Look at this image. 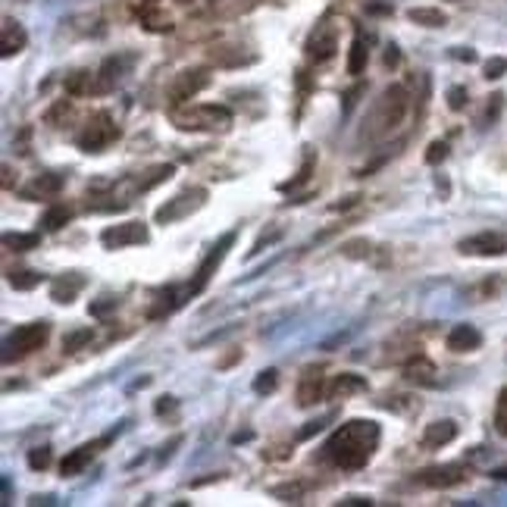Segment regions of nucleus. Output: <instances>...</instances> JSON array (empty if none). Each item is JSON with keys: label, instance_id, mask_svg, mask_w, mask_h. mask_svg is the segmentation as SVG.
<instances>
[{"label": "nucleus", "instance_id": "1", "mask_svg": "<svg viewBox=\"0 0 507 507\" xmlns=\"http://www.w3.org/2000/svg\"><path fill=\"white\" fill-rule=\"evenodd\" d=\"M379 423L373 420H348L345 426H338L336 432L326 439L323 445V461L336 470H360L369 463L373 451L379 448Z\"/></svg>", "mask_w": 507, "mask_h": 507}, {"label": "nucleus", "instance_id": "2", "mask_svg": "<svg viewBox=\"0 0 507 507\" xmlns=\"http://www.w3.org/2000/svg\"><path fill=\"white\" fill-rule=\"evenodd\" d=\"M410 110V94L404 85H392L379 94V100L373 104V110L367 113L363 119V129H360V139L363 141H383L395 132L398 125L404 123Z\"/></svg>", "mask_w": 507, "mask_h": 507}, {"label": "nucleus", "instance_id": "3", "mask_svg": "<svg viewBox=\"0 0 507 507\" xmlns=\"http://www.w3.org/2000/svg\"><path fill=\"white\" fill-rule=\"evenodd\" d=\"M170 119L182 132H223L232 125V110L223 104H192L172 107Z\"/></svg>", "mask_w": 507, "mask_h": 507}, {"label": "nucleus", "instance_id": "4", "mask_svg": "<svg viewBox=\"0 0 507 507\" xmlns=\"http://www.w3.org/2000/svg\"><path fill=\"white\" fill-rule=\"evenodd\" d=\"M51 338V326L47 323H26L16 326V332H10V338L4 342V363L22 360V357L35 354L44 348V342Z\"/></svg>", "mask_w": 507, "mask_h": 507}, {"label": "nucleus", "instance_id": "5", "mask_svg": "<svg viewBox=\"0 0 507 507\" xmlns=\"http://www.w3.org/2000/svg\"><path fill=\"white\" fill-rule=\"evenodd\" d=\"M176 172V166L172 163H157V166H151V170H145V172H139V176H129V178H123V182L113 188V198L119 194V204H132V198H139V194H145V192H151V188H157V185H163L166 178Z\"/></svg>", "mask_w": 507, "mask_h": 507}, {"label": "nucleus", "instance_id": "6", "mask_svg": "<svg viewBox=\"0 0 507 507\" xmlns=\"http://www.w3.org/2000/svg\"><path fill=\"white\" fill-rule=\"evenodd\" d=\"M116 139H119V125L113 123L110 113H94V116L82 125V132L75 135V145L85 154H98L104 151V147H110Z\"/></svg>", "mask_w": 507, "mask_h": 507}, {"label": "nucleus", "instance_id": "7", "mask_svg": "<svg viewBox=\"0 0 507 507\" xmlns=\"http://www.w3.org/2000/svg\"><path fill=\"white\" fill-rule=\"evenodd\" d=\"M204 201H207V188H188V192H182V194H176L172 201H166V204L154 213V219H157L160 226L178 223V219L192 217L194 210H201V207H204Z\"/></svg>", "mask_w": 507, "mask_h": 507}, {"label": "nucleus", "instance_id": "8", "mask_svg": "<svg viewBox=\"0 0 507 507\" xmlns=\"http://www.w3.org/2000/svg\"><path fill=\"white\" fill-rule=\"evenodd\" d=\"M210 85V73L207 69H185L166 88V98H170V107H185L194 94H201Z\"/></svg>", "mask_w": 507, "mask_h": 507}, {"label": "nucleus", "instance_id": "9", "mask_svg": "<svg viewBox=\"0 0 507 507\" xmlns=\"http://www.w3.org/2000/svg\"><path fill=\"white\" fill-rule=\"evenodd\" d=\"M235 244V232H226L223 238H219L217 244L210 248V254L204 257V264L198 266V273H194V282H188V289H185V295L188 297H194V295H201V291L207 289V282L213 279V273L219 270V264L226 260V250Z\"/></svg>", "mask_w": 507, "mask_h": 507}, {"label": "nucleus", "instance_id": "10", "mask_svg": "<svg viewBox=\"0 0 507 507\" xmlns=\"http://www.w3.org/2000/svg\"><path fill=\"white\" fill-rule=\"evenodd\" d=\"M147 242V226L139 219H129V223L119 226H107L100 232V244L107 250H119V248H132V244H145Z\"/></svg>", "mask_w": 507, "mask_h": 507}, {"label": "nucleus", "instance_id": "11", "mask_svg": "<svg viewBox=\"0 0 507 507\" xmlns=\"http://www.w3.org/2000/svg\"><path fill=\"white\" fill-rule=\"evenodd\" d=\"M457 250L467 257H501V254H507V238L498 232H479V235L463 238Z\"/></svg>", "mask_w": 507, "mask_h": 507}, {"label": "nucleus", "instance_id": "12", "mask_svg": "<svg viewBox=\"0 0 507 507\" xmlns=\"http://www.w3.org/2000/svg\"><path fill=\"white\" fill-rule=\"evenodd\" d=\"M467 479V467L463 463H441V467H426L416 473V482L426 488H451L461 486Z\"/></svg>", "mask_w": 507, "mask_h": 507}, {"label": "nucleus", "instance_id": "13", "mask_svg": "<svg viewBox=\"0 0 507 507\" xmlns=\"http://www.w3.org/2000/svg\"><path fill=\"white\" fill-rule=\"evenodd\" d=\"M326 392H329V385H326L323 369L307 367L297 379V408H313V404L323 401Z\"/></svg>", "mask_w": 507, "mask_h": 507}, {"label": "nucleus", "instance_id": "14", "mask_svg": "<svg viewBox=\"0 0 507 507\" xmlns=\"http://www.w3.org/2000/svg\"><path fill=\"white\" fill-rule=\"evenodd\" d=\"M338 51V35H336V26H329V22H320V26L310 32L307 38V57L316 59V63H326V59H332Z\"/></svg>", "mask_w": 507, "mask_h": 507}, {"label": "nucleus", "instance_id": "15", "mask_svg": "<svg viewBox=\"0 0 507 507\" xmlns=\"http://www.w3.org/2000/svg\"><path fill=\"white\" fill-rule=\"evenodd\" d=\"M135 63V57H129V53H119V57H107L104 67L98 69V88H94V94H104V91H113V88L123 82V75L129 73V67Z\"/></svg>", "mask_w": 507, "mask_h": 507}, {"label": "nucleus", "instance_id": "16", "mask_svg": "<svg viewBox=\"0 0 507 507\" xmlns=\"http://www.w3.org/2000/svg\"><path fill=\"white\" fill-rule=\"evenodd\" d=\"M107 441H110V435H104V439L91 441V445H79V448H75V451H69V455L63 457V463H59V473H63V476H79L82 470H85L88 463L94 461L98 448H104Z\"/></svg>", "mask_w": 507, "mask_h": 507}, {"label": "nucleus", "instance_id": "17", "mask_svg": "<svg viewBox=\"0 0 507 507\" xmlns=\"http://www.w3.org/2000/svg\"><path fill=\"white\" fill-rule=\"evenodd\" d=\"M435 376H439V369H435V363L429 360L426 354H414L408 363H404V379H408V383L429 385V389H432V385H439Z\"/></svg>", "mask_w": 507, "mask_h": 507}, {"label": "nucleus", "instance_id": "18", "mask_svg": "<svg viewBox=\"0 0 507 507\" xmlns=\"http://www.w3.org/2000/svg\"><path fill=\"white\" fill-rule=\"evenodd\" d=\"M455 439H457V423L455 420L429 423V426L423 429V448H429V451L445 448V445H451Z\"/></svg>", "mask_w": 507, "mask_h": 507}, {"label": "nucleus", "instance_id": "19", "mask_svg": "<svg viewBox=\"0 0 507 507\" xmlns=\"http://www.w3.org/2000/svg\"><path fill=\"white\" fill-rule=\"evenodd\" d=\"M445 345H448V351H455V354H467V351H476L482 345V332L470 323H457L455 329L448 332Z\"/></svg>", "mask_w": 507, "mask_h": 507}, {"label": "nucleus", "instance_id": "20", "mask_svg": "<svg viewBox=\"0 0 507 507\" xmlns=\"http://www.w3.org/2000/svg\"><path fill=\"white\" fill-rule=\"evenodd\" d=\"M63 185H67V178L63 176H57V172H44V176H35L32 182L22 188V198H28V201L51 198V194H57Z\"/></svg>", "mask_w": 507, "mask_h": 507}, {"label": "nucleus", "instance_id": "21", "mask_svg": "<svg viewBox=\"0 0 507 507\" xmlns=\"http://www.w3.org/2000/svg\"><path fill=\"white\" fill-rule=\"evenodd\" d=\"M360 392H367V379H363V376H357V373H342V376H336V379H332V385H329V392H326V395H329L332 401H345V398L360 395Z\"/></svg>", "mask_w": 507, "mask_h": 507}, {"label": "nucleus", "instance_id": "22", "mask_svg": "<svg viewBox=\"0 0 507 507\" xmlns=\"http://www.w3.org/2000/svg\"><path fill=\"white\" fill-rule=\"evenodd\" d=\"M82 289H85V279L75 276V273H69V276L53 279V282H51V297H53L57 304H69L75 295H79Z\"/></svg>", "mask_w": 507, "mask_h": 507}, {"label": "nucleus", "instance_id": "23", "mask_svg": "<svg viewBox=\"0 0 507 507\" xmlns=\"http://www.w3.org/2000/svg\"><path fill=\"white\" fill-rule=\"evenodd\" d=\"M28 35L26 28L20 26V22L13 20H4V57H13V53H20L22 47H26Z\"/></svg>", "mask_w": 507, "mask_h": 507}, {"label": "nucleus", "instance_id": "24", "mask_svg": "<svg viewBox=\"0 0 507 507\" xmlns=\"http://www.w3.org/2000/svg\"><path fill=\"white\" fill-rule=\"evenodd\" d=\"M367 59H369L367 38H363V32H357L354 41H351V53H348V75H360L363 69H367Z\"/></svg>", "mask_w": 507, "mask_h": 507}, {"label": "nucleus", "instance_id": "25", "mask_svg": "<svg viewBox=\"0 0 507 507\" xmlns=\"http://www.w3.org/2000/svg\"><path fill=\"white\" fill-rule=\"evenodd\" d=\"M69 219H73V210H69L67 204H51L44 210V217H41V226H44L47 232H59Z\"/></svg>", "mask_w": 507, "mask_h": 507}, {"label": "nucleus", "instance_id": "26", "mask_svg": "<svg viewBox=\"0 0 507 507\" xmlns=\"http://www.w3.org/2000/svg\"><path fill=\"white\" fill-rule=\"evenodd\" d=\"M408 16H410V22L426 26V28H441L445 22H448V16L441 13V10H432V7H414Z\"/></svg>", "mask_w": 507, "mask_h": 507}, {"label": "nucleus", "instance_id": "27", "mask_svg": "<svg viewBox=\"0 0 507 507\" xmlns=\"http://www.w3.org/2000/svg\"><path fill=\"white\" fill-rule=\"evenodd\" d=\"M139 16H141V22H145V26L151 28V32H170V28H172V22L166 20L163 13H160L157 4H147V7L141 10Z\"/></svg>", "mask_w": 507, "mask_h": 507}, {"label": "nucleus", "instance_id": "28", "mask_svg": "<svg viewBox=\"0 0 507 507\" xmlns=\"http://www.w3.org/2000/svg\"><path fill=\"white\" fill-rule=\"evenodd\" d=\"M94 88H98V75H91V73H73L67 79L69 94H91Z\"/></svg>", "mask_w": 507, "mask_h": 507}, {"label": "nucleus", "instance_id": "29", "mask_svg": "<svg viewBox=\"0 0 507 507\" xmlns=\"http://www.w3.org/2000/svg\"><path fill=\"white\" fill-rule=\"evenodd\" d=\"M41 273H32V270H20V273H10V285H13L16 291H32L41 285Z\"/></svg>", "mask_w": 507, "mask_h": 507}, {"label": "nucleus", "instance_id": "30", "mask_svg": "<svg viewBox=\"0 0 507 507\" xmlns=\"http://www.w3.org/2000/svg\"><path fill=\"white\" fill-rule=\"evenodd\" d=\"M91 338H94L91 329H75V332H69V336L63 338V351H67V354H75V351L85 348V345L91 342Z\"/></svg>", "mask_w": 507, "mask_h": 507}, {"label": "nucleus", "instance_id": "31", "mask_svg": "<svg viewBox=\"0 0 507 507\" xmlns=\"http://www.w3.org/2000/svg\"><path fill=\"white\" fill-rule=\"evenodd\" d=\"M276 385H279L276 369H264V373L254 379V392H257V395H273V392H276Z\"/></svg>", "mask_w": 507, "mask_h": 507}, {"label": "nucleus", "instance_id": "32", "mask_svg": "<svg viewBox=\"0 0 507 507\" xmlns=\"http://www.w3.org/2000/svg\"><path fill=\"white\" fill-rule=\"evenodd\" d=\"M495 429L501 439H507V389L498 392V404H495Z\"/></svg>", "mask_w": 507, "mask_h": 507}, {"label": "nucleus", "instance_id": "33", "mask_svg": "<svg viewBox=\"0 0 507 507\" xmlns=\"http://www.w3.org/2000/svg\"><path fill=\"white\" fill-rule=\"evenodd\" d=\"M38 242H41L38 235H13V232L4 235V244L13 250H32V248H38Z\"/></svg>", "mask_w": 507, "mask_h": 507}, {"label": "nucleus", "instance_id": "34", "mask_svg": "<svg viewBox=\"0 0 507 507\" xmlns=\"http://www.w3.org/2000/svg\"><path fill=\"white\" fill-rule=\"evenodd\" d=\"M28 467H32V470H47V467H51V448L44 445V448L28 451Z\"/></svg>", "mask_w": 507, "mask_h": 507}, {"label": "nucleus", "instance_id": "35", "mask_svg": "<svg viewBox=\"0 0 507 507\" xmlns=\"http://www.w3.org/2000/svg\"><path fill=\"white\" fill-rule=\"evenodd\" d=\"M482 73H486V79L488 82H495V79H501V75L507 73V59L504 57H492L486 63V69H482Z\"/></svg>", "mask_w": 507, "mask_h": 507}, {"label": "nucleus", "instance_id": "36", "mask_svg": "<svg viewBox=\"0 0 507 507\" xmlns=\"http://www.w3.org/2000/svg\"><path fill=\"white\" fill-rule=\"evenodd\" d=\"M445 157H448V141H432V145H429V151H426V163L435 166V163H441Z\"/></svg>", "mask_w": 507, "mask_h": 507}, {"label": "nucleus", "instance_id": "37", "mask_svg": "<svg viewBox=\"0 0 507 507\" xmlns=\"http://www.w3.org/2000/svg\"><path fill=\"white\" fill-rule=\"evenodd\" d=\"M448 107L451 110H463V107H467V88H451L448 91Z\"/></svg>", "mask_w": 507, "mask_h": 507}, {"label": "nucleus", "instance_id": "38", "mask_svg": "<svg viewBox=\"0 0 507 507\" xmlns=\"http://www.w3.org/2000/svg\"><path fill=\"white\" fill-rule=\"evenodd\" d=\"M110 310H116V301H113V297H100V301H94L91 307H88V313H91V316H107Z\"/></svg>", "mask_w": 507, "mask_h": 507}, {"label": "nucleus", "instance_id": "39", "mask_svg": "<svg viewBox=\"0 0 507 507\" xmlns=\"http://www.w3.org/2000/svg\"><path fill=\"white\" fill-rule=\"evenodd\" d=\"M310 172H313V160H307V163L301 166V172H297V178H295V182L282 185V188H285V192H289V188H297V185H304V182H307V178H310Z\"/></svg>", "mask_w": 507, "mask_h": 507}, {"label": "nucleus", "instance_id": "40", "mask_svg": "<svg viewBox=\"0 0 507 507\" xmlns=\"http://www.w3.org/2000/svg\"><path fill=\"white\" fill-rule=\"evenodd\" d=\"M501 107H504V98H501V94H492V98H488L486 123H492V119H495V116H498V113H501Z\"/></svg>", "mask_w": 507, "mask_h": 507}, {"label": "nucleus", "instance_id": "41", "mask_svg": "<svg viewBox=\"0 0 507 507\" xmlns=\"http://www.w3.org/2000/svg\"><path fill=\"white\" fill-rule=\"evenodd\" d=\"M323 423H326V420H313V423H307V426H304L301 432H297V439H310V435H313V432H320V429H323Z\"/></svg>", "mask_w": 507, "mask_h": 507}, {"label": "nucleus", "instance_id": "42", "mask_svg": "<svg viewBox=\"0 0 507 507\" xmlns=\"http://www.w3.org/2000/svg\"><path fill=\"white\" fill-rule=\"evenodd\" d=\"M172 408H176V401H172V398H160V401H157V414L160 416H163L166 410H172Z\"/></svg>", "mask_w": 507, "mask_h": 507}, {"label": "nucleus", "instance_id": "43", "mask_svg": "<svg viewBox=\"0 0 507 507\" xmlns=\"http://www.w3.org/2000/svg\"><path fill=\"white\" fill-rule=\"evenodd\" d=\"M492 479L507 482V463H504V467H498V470H492Z\"/></svg>", "mask_w": 507, "mask_h": 507}, {"label": "nucleus", "instance_id": "44", "mask_svg": "<svg viewBox=\"0 0 507 507\" xmlns=\"http://www.w3.org/2000/svg\"><path fill=\"white\" fill-rule=\"evenodd\" d=\"M455 57H457V59H467V63H473V59H476V53H473V51H463V47H461V51H457Z\"/></svg>", "mask_w": 507, "mask_h": 507}, {"label": "nucleus", "instance_id": "45", "mask_svg": "<svg viewBox=\"0 0 507 507\" xmlns=\"http://www.w3.org/2000/svg\"><path fill=\"white\" fill-rule=\"evenodd\" d=\"M385 63H389V67H395V63H398V47H389V53H385Z\"/></svg>", "mask_w": 507, "mask_h": 507}]
</instances>
